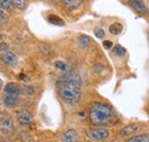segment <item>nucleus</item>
Instances as JSON below:
<instances>
[{"mask_svg": "<svg viewBox=\"0 0 149 142\" xmlns=\"http://www.w3.org/2000/svg\"><path fill=\"white\" fill-rule=\"evenodd\" d=\"M57 89L60 96L67 102L74 104L81 96V78L77 70H68L58 79Z\"/></svg>", "mask_w": 149, "mask_h": 142, "instance_id": "f257e3e1", "label": "nucleus"}, {"mask_svg": "<svg viewBox=\"0 0 149 142\" xmlns=\"http://www.w3.org/2000/svg\"><path fill=\"white\" fill-rule=\"evenodd\" d=\"M112 111L107 104L103 103H94L90 109V119L93 125H102L107 123L111 118Z\"/></svg>", "mask_w": 149, "mask_h": 142, "instance_id": "f03ea898", "label": "nucleus"}, {"mask_svg": "<svg viewBox=\"0 0 149 142\" xmlns=\"http://www.w3.org/2000/svg\"><path fill=\"white\" fill-rule=\"evenodd\" d=\"M3 103L8 108H13L19 103V88L15 83H8L3 88Z\"/></svg>", "mask_w": 149, "mask_h": 142, "instance_id": "7ed1b4c3", "label": "nucleus"}, {"mask_svg": "<svg viewBox=\"0 0 149 142\" xmlns=\"http://www.w3.org/2000/svg\"><path fill=\"white\" fill-rule=\"evenodd\" d=\"M0 132L9 135L14 132V124H13V119L9 116H2L0 117Z\"/></svg>", "mask_w": 149, "mask_h": 142, "instance_id": "20e7f679", "label": "nucleus"}, {"mask_svg": "<svg viewBox=\"0 0 149 142\" xmlns=\"http://www.w3.org/2000/svg\"><path fill=\"white\" fill-rule=\"evenodd\" d=\"M87 135L93 141H101L109 136V132L106 128H93L87 132Z\"/></svg>", "mask_w": 149, "mask_h": 142, "instance_id": "39448f33", "label": "nucleus"}, {"mask_svg": "<svg viewBox=\"0 0 149 142\" xmlns=\"http://www.w3.org/2000/svg\"><path fill=\"white\" fill-rule=\"evenodd\" d=\"M17 119H19V122L21 124L29 125L33 122V116L28 110H21L19 113H17Z\"/></svg>", "mask_w": 149, "mask_h": 142, "instance_id": "423d86ee", "label": "nucleus"}, {"mask_svg": "<svg viewBox=\"0 0 149 142\" xmlns=\"http://www.w3.org/2000/svg\"><path fill=\"white\" fill-rule=\"evenodd\" d=\"M131 7L136 10L138 13H146L147 12V6L145 3V0H129Z\"/></svg>", "mask_w": 149, "mask_h": 142, "instance_id": "0eeeda50", "label": "nucleus"}, {"mask_svg": "<svg viewBox=\"0 0 149 142\" xmlns=\"http://www.w3.org/2000/svg\"><path fill=\"white\" fill-rule=\"evenodd\" d=\"M1 60H2L6 64L12 65V67H14V65L16 64V62H17L16 55L14 53H12V52H5V53H2L1 54Z\"/></svg>", "mask_w": 149, "mask_h": 142, "instance_id": "6e6552de", "label": "nucleus"}, {"mask_svg": "<svg viewBox=\"0 0 149 142\" xmlns=\"http://www.w3.org/2000/svg\"><path fill=\"white\" fill-rule=\"evenodd\" d=\"M78 139V134L74 129H68L64 134H63V142H77Z\"/></svg>", "mask_w": 149, "mask_h": 142, "instance_id": "1a4fd4ad", "label": "nucleus"}, {"mask_svg": "<svg viewBox=\"0 0 149 142\" xmlns=\"http://www.w3.org/2000/svg\"><path fill=\"white\" fill-rule=\"evenodd\" d=\"M138 129H139V125H136V124H132V125H129V126H125L124 128L120 129V135H122V136H129L130 134L136 132Z\"/></svg>", "mask_w": 149, "mask_h": 142, "instance_id": "9d476101", "label": "nucleus"}, {"mask_svg": "<svg viewBox=\"0 0 149 142\" xmlns=\"http://www.w3.org/2000/svg\"><path fill=\"white\" fill-rule=\"evenodd\" d=\"M0 8L5 9V10H8V12H12L14 9L13 1L12 0H0Z\"/></svg>", "mask_w": 149, "mask_h": 142, "instance_id": "9b49d317", "label": "nucleus"}, {"mask_svg": "<svg viewBox=\"0 0 149 142\" xmlns=\"http://www.w3.org/2000/svg\"><path fill=\"white\" fill-rule=\"evenodd\" d=\"M63 1V3L69 8V9H74V8H77L84 0H62Z\"/></svg>", "mask_w": 149, "mask_h": 142, "instance_id": "f8f14e48", "label": "nucleus"}, {"mask_svg": "<svg viewBox=\"0 0 149 142\" xmlns=\"http://www.w3.org/2000/svg\"><path fill=\"white\" fill-rule=\"evenodd\" d=\"M109 31L111 35H119L123 31V25L120 23H113L109 26Z\"/></svg>", "mask_w": 149, "mask_h": 142, "instance_id": "ddd939ff", "label": "nucleus"}, {"mask_svg": "<svg viewBox=\"0 0 149 142\" xmlns=\"http://www.w3.org/2000/svg\"><path fill=\"white\" fill-rule=\"evenodd\" d=\"M48 21H49L52 24H55V25H58V26H63V25H64V21L61 17L56 16V15H49V16H48Z\"/></svg>", "mask_w": 149, "mask_h": 142, "instance_id": "4468645a", "label": "nucleus"}, {"mask_svg": "<svg viewBox=\"0 0 149 142\" xmlns=\"http://www.w3.org/2000/svg\"><path fill=\"white\" fill-rule=\"evenodd\" d=\"M126 142H149L148 134H143V135H136V136H133L132 139L127 140Z\"/></svg>", "mask_w": 149, "mask_h": 142, "instance_id": "2eb2a0df", "label": "nucleus"}, {"mask_svg": "<svg viewBox=\"0 0 149 142\" xmlns=\"http://www.w3.org/2000/svg\"><path fill=\"white\" fill-rule=\"evenodd\" d=\"M78 42H79V45H80L81 47H86V46L90 45L91 40H90V37H87V36H85V35H81L78 37Z\"/></svg>", "mask_w": 149, "mask_h": 142, "instance_id": "dca6fc26", "label": "nucleus"}, {"mask_svg": "<svg viewBox=\"0 0 149 142\" xmlns=\"http://www.w3.org/2000/svg\"><path fill=\"white\" fill-rule=\"evenodd\" d=\"M54 67H55L56 69H58V70H61V71L69 70L68 64H67L65 62H63V61H55V62H54Z\"/></svg>", "mask_w": 149, "mask_h": 142, "instance_id": "f3484780", "label": "nucleus"}, {"mask_svg": "<svg viewBox=\"0 0 149 142\" xmlns=\"http://www.w3.org/2000/svg\"><path fill=\"white\" fill-rule=\"evenodd\" d=\"M14 7L19 8V9H24L28 6V0H12Z\"/></svg>", "mask_w": 149, "mask_h": 142, "instance_id": "a211bd4d", "label": "nucleus"}, {"mask_svg": "<svg viewBox=\"0 0 149 142\" xmlns=\"http://www.w3.org/2000/svg\"><path fill=\"white\" fill-rule=\"evenodd\" d=\"M112 52H113L115 55H117V56H124L126 54V49L124 47H122L120 45H116L113 47V51Z\"/></svg>", "mask_w": 149, "mask_h": 142, "instance_id": "6ab92c4d", "label": "nucleus"}, {"mask_svg": "<svg viewBox=\"0 0 149 142\" xmlns=\"http://www.w3.org/2000/svg\"><path fill=\"white\" fill-rule=\"evenodd\" d=\"M95 36L97 38H104V31L102 29H96L95 30Z\"/></svg>", "mask_w": 149, "mask_h": 142, "instance_id": "aec40b11", "label": "nucleus"}, {"mask_svg": "<svg viewBox=\"0 0 149 142\" xmlns=\"http://www.w3.org/2000/svg\"><path fill=\"white\" fill-rule=\"evenodd\" d=\"M103 46H104V48H107V49H109V48H111L112 47V42L110 40H107V41H103Z\"/></svg>", "mask_w": 149, "mask_h": 142, "instance_id": "412c9836", "label": "nucleus"}, {"mask_svg": "<svg viewBox=\"0 0 149 142\" xmlns=\"http://www.w3.org/2000/svg\"><path fill=\"white\" fill-rule=\"evenodd\" d=\"M6 21V15L2 10H0V23H3Z\"/></svg>", "mask_w": 149, "mask_h": 142, "instance_id": "4be33fe9", "label": "nucleus"}, {"mask_svg": "<svg viewBox=\"0 0 149 142\" xmlns=\"http://www.w3.org/2000/svg\"><path fill=\"white\" fill-rule=\"evenodd\" d=\"M8 49V46L6 45V44H0V51H7Z\"/></svg>", "mask_w": 149, "mask_h": 142, "instance_id": "5701e85b", "label": "nucleus"}, {"mask_svg": "<svg viewBox=\"0 0 149 142\" xmlns=\"http://www.w3.org/2000/svg\"><path fill=\"white\" fill-rule=\"evenodd\" d=\"M1 88H2V80L0 79V90H1Z\"/></svg>", "mask_w": 149, "mask_h": 142, "instance_id": "b1692460", "label": "nucleus"}, {"mask_svg": "<svg viewBox=\"0 0 149 142\" xmlns=\"http://www.w3.org/2000/svg\"><path fill=\"white\" fill-rule=\"evenodd\" d=\"M2 38H3V36H1V35H0V41L2 40Z\"/></svg>", "mask_w": 149, "mask_h": 142, "instance_id": "393cba45", "label": "nucleus"}, {"mask_svg": "<svg viewBox=\"0 0 149 142\" xmlns=\"http://www.w3.org/2000/svg\"><path fill=\"white\" fill-rule=\"evenodd\" d=\"M53 1H54V2H56V1H58V0H53Z\"/></svg>", "mask_w": 149, "mask_h": 142, "instance_id": "a878e982", "label": "nucleus"}, {"mask_svg": "<svg viewBox=\"0 0 149 142\" xmlns=\"http://www.w3.org/2000/svg\"><path fill=\"white\" fill-rule=\"evenodd\" d=\"M0 142H1V141H0Z\"/></svg>", "mask_w": 149, "mask_h": 142, "instance_id": "bb28decb", "label": "nucleus"}]
</instances>
